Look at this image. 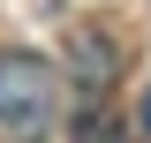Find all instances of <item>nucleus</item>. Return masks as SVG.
I'll return each mask as SVG.
<instances>
[{"label": "nucleus", "instance_id": "obj_1", "mask_svg": "<svg viewBox=\"0 0 151 143\" xmlns=\"http://www.w3.org/2000/svg\"><path fill=\"white\" fill-rule=\"evenodd\" d=\"M45 121H53V68L38 53H0V128L30 143L45 136Z\"/></svg>", "mask_w": 151, "mask_h": 143}, {"label": "nucleus", "instance_id": "obj_2", "mask_svg": "<svg viewBox=\"0 0 151 143\" xmlns=\"http://www.w3.org/2000/svg\"><path fill=\"white\" fill-rule=\"evenodd\" d=\"M68 68L83 75V90H106V83H113V45H98L91 30L68 38Z\"/></svg>", "mask_w": 151, "mask_h": 143}, {"label": "nucleus", "instance_id": "obj_3", "mask_svg": "<svg viewBox=\"0 0 151 143\" xmlns=\"http://www.w3.org/2000/svg\"><path fill=\"white\" fill-rule=\"evenodd\" d=\"M68 143H121V128L106 121V113H83V121H76V136Z\"/></svg>", "mask_w": 151, "mask_h": 143}, {"label": "nucleus", "instance_id": "obj_4", "mask_svg": "<svg viewBox=\"0 0 151 143\" xmlns=\"http://www.w3.org/2000/svg\"><path fill=\"white\" fill-rule=\"evenodd\" d=\"M144 136H151V90H144Z\"/></svg>", "mask_w": 151, "mask_h": 143}]
</instances>
